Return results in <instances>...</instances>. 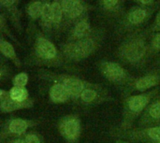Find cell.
Segmentation results:
<instances>
[{"label": "cell", "mask_w": 160, "mask_h": 143, "mask_svg": "<svg viewBox=\"0 0 160 143\" xmlns=\"http://www.w3.org/2000/svg\"><path fill=\"white\" fill-rule=\"evenodd\" d=\"M92 47V42L88 39H83L75 44H70L67 47L66 52L71 58H82L85 56Z\"/></svg>", "instance_id": "1"}, {"label": "cell", "mask_w": 160, "mask_h": 143, "mask_svg": "<svg viewBox=\"0 0 160 143\" xmlns=\"http://www.w3.org/2000/svg\"><path fill=\"white\" fill-rule=\"evenodd\" d=\"M37 52L39 56H41L42 58H46V59H52L56 54V50L53 44L44 38H40L38 41Z\"/></svg>", "instance_id": "2"}, {"label": "cell", "mask_w": 160, "mask_h": 143, "mask_svg": "<svg viewBox=\"0 0 160 143\" xmlns=\"http://www.w3.org/2000/svg\"><path fill=\"white\" fill-rule=\"evenodd\" d=\"M144 52V46L141 41H133L128 45L126 55L130 61H137L142 58Z\"/></svg>", "instance_id": "3"}, {"label": "cell", "mask_w": 160, "mask_h": 143, "mask_svg": "<svg viewBox=\"0 0 160 143\" xmlns=\"http://www.w3.org/2000/svg\"><path fill=\"white\" fill-rule=\"evenodd\" d=\"M104 74L112 81H120L124 76L122 67L115 63H106L103 67Z\"/></svg>", "instance_id": "4"}, {"label": "cell", "mask_w": 160, "mask_h": 143, "mask_svg": "<svg viewBox=\"0 0 160 143\" xmlns=\"http://www.w3.org/2000/svg\"><path fill=\"white\" fill-rule=\"evenodd\" d=\"M61 6L63 7L64 12L71 18L78 17L82 11V5L79 1H63L61 3Z\"/></svg>", "instance_id": "5"}, {"label": "cell", "mask_w": 160, "mask_h": 143, "mask_svg": "<svg viewBox=\"0 0 160 143\" xmlns=\"http://www.w3.org/2000/svg\"><path fill=\"white\" fill-rule=\"evenodd\" d=\"M68 91V95L70 96H78L81 93H82L83 89V84L81 81L76 80V79H68L64 81L63 84Z\"/></svg>", "instance_id": "6"}, {"label": "cell", "mask_w": 160, "mask_h": 143, "mask_svg": "<svg viewBox=\"0 0 160 143\" xmlns=\"http://www.w3.org/2000/svg\"><path fill=\"white\" fill-rule=\"evenodd\" d=\"M68 93L66 90L65 86L62 84H55L51 90V97L54 101H58V102L65 101L68 99Z\"/></svg>", "instance_id": "7"}, {"label": "cell", "mask_w": 160, "mask_h": 143, "mask_svg": "<svg viewBox=\"0 0 160 143\" xmlns=\"http://www.w3.org/2000/svg\"><path fill=\"white\" fill-rule=\"evenodd\" d=\"M147 104V98L143 96H133L129 99L128 106L132 111L139 112L141 111Z\"/></svg>", "instance_id": "8"}, {"label": "cell", "mask_w": 160, "mask_h": 143, "mask_svg": "<svg viewBox=\"0 0 160 143\" xmlns=\"http://www.w3.org/2000/svg\"><path fill=\"white\" fill-rule=\"evenodd\" d=\"M65 135L69 139H74L79 133V124L76 120H69L63 126Z\"/></svg>", "instance_id": "9"}, {"label": "cell", "mask_w": 160, "mask_h": 143, "mask_svg": "<svg viewBox=\"0 0 160 143\" xmlns=\"http://www.w3.org/2000/svg\"><path fill=\"white\" fill-rule=\"evenodd\" d=\"M158 81V79L155 76H148L145 77L143 79H141L140 81H138L136 86L138 89L140 90H145V89H149L152 86L156 85Z\"/></svg>", "instance_id": "10"}, {"label": "cell", "mask_w": 160, "mask_h": 143, "mask_svg": "<svg viewBox=\"0 0 160 143\" xmlns=\"http://www.w3.org/2000/svg\"><path fill=\"white\" fill-rule=\"evenodd\" d=\"M27 128V124L23 120H13L9 125V130L14 134H22Z\"/></svg>", "instance_id": "11"}, {"label": "cell", "mask_w": 160, "mask_h": 143, "mask_svg": "<svg viewBox=\"0 0 160 143\" xmlns=\"http://www.w3.org/2000/svg\"><path fill=\"white\" fill-rule=\"evenodd\" d=\"M10 98L15 102H22L27 97V93L22 87H13L10 91Z\"/></svg>", "instance_id": "12"}, {"label": "cell", "mask_w": 160, "mask_h": 143, "mask_svg": "<svg viewBox=\"0 0 160 143\" xmlns=\"http://www.w3.org/2000/svg\"><path fill=\"white\" fill-rule=\"evenodd\" d=\"M42 22L45 25H50L53 19H52V6L49 4L43 5V9H42V14H41Z\"/></svg>", "instance_id": "13"}, {"label": "cell", "mask_w": 160, "mask_h": 143, "mask_svg": "<svg viewBox=\"0 0 160 143\" xmlns=\"http://www.w3.org/2000/svg\"><path fill=\"white\" fill-rule=\"evenodd\" d=\"M90 32V26L86 22H79L75 29H74V35L77 37H85Z\"/></svg>", "instance_id": "14"}, {"label": "cell", "mask_w": 160, "mask_h": 143, "mask_svg": "<svg viewBox=\"0 0 160 143\" xmlns=\"http://www.w3.org/2000/svg\"><path fill=\"white\" fill-rule=\"evenodd\" d=\"M146 16V11L144 9H137L135 11H133L132 13H130L129 15V21L132 22V23H140L142 22L144 18Z\"/></svg>", "instance_id": "15"}, {"label": "cell", "mask_w": 160, "mask_h": 143, "mask_svg": "<svg viewBox=\"0 0 160 143\" xmlns=\"http://www.w3.org/2000/svg\"><path fill=\"white\" fill-rule=\"evenodd\" d=\"M52 19L54 22H59L62 19V14H63V7L61 4L58 2H54L52 5Z\"/></svg>", "instance_id": "16"}, {"label": "cell", "mask_w": 160, "mask_h": 143, "mask_svg": "<svg viewBox=\"0 0 160 143\" xmlns=\"http://www.w3.org/2000/svg\"><path fill=\"white\" fill-rule=\"evenodd\" d=\"M42 9H43V6H41V4L39 2H35V3L31 4L29 7V14L33 18H38V17L41 16Z\"/></svg>", "instance_id": "17"}, {"label": "cell", "mask_w": 160, "mask_h": 143, "mask_svg": "<svg viewBox=\"0 0 160 143\" xmlns=\"http://www.w3.org/2000/svg\"><path fill=\"white\" fill-rule=\"evenodd\" d=\"M0 47H1V52H2L7 57H9V58H14V57H15L14 49H13V47H12L9 43H8V42H6V41H2Z\"/></svg>", "instance_id": "18"}, {"label": "cell", "mask_w": 160, "mask_h": 143, "mask_svg": "<svg viewBox=\"0 0 160 143\" xmlns=\"http://www.w3.org/2000/svg\"><path fill=\"white\" fill-rule=\"evenodd\" d=\"M27 80H28V78L25 73H20L14 79V84L16 85V87H23L26 84Z\"/></svg>", "instance_id": "19"}, {"label": "cell", "mask_w": 160, "mask_h": 143, "mask_svg": "<svg viewBox=\"0 0 160 143\" xmlns=\"http://www.w3.org/2000/svg\"><path fill=\"white\" fill-rule=\"evenodd\" d=\"M96 96H97L96 92L93 91V90H90V89L84 90V91L82 93V95H81L82 99L83 101H85V102H90V101H92V100L96 97Z\"/></svg>", "instance_id": "20"}, {"label": "cell", "mask_w": 160, "mask_h": 143, "mask_svg": "<svg viewBox=\"0 0 160 143\" xmlns=\"http://www.w3.org/2000/svg\"><path fill=\"white\" fill-rule=\"evenodd\" d=\"M150 115L153 117V118H156V119H159L160 118V103H156L154 104L151 109H150Z\"/></svg>", "instance_id": "21"}, {"label": "cell", "mask_w": 160, "mask_h": 143, "mask_svg": "<svg viewBox=\"0 0 160 143\" xmlns=\"http://www.w3.org/2000/svg\"><path fill=\"white\" fill-rule=\"evenodd\" d=\"M149 136L157 141H160V127H154L151 128L148 132Z\"/></svg>", "instance_id": "22"}, {"label": "cell", "mask_w": 160, "mask_h": 143, "mask_svg": "<svg viewBox=\"0 0 160 143\" xmlns=\"http://www.w3.org/2000/svg\"><path fill=\"white\" fill-rule=\"evenodd\" d=\"M24 143H39L38 139L34 135H29L25 138Z\"/></svg>", "instance_id": "23"}, {"label": "cell", "mask_w": 160, "mask_h": 143, "mask_svg": "<svg viewBox=\"0 0 160 143\" xmlns=\"http://www.w3.org/2000/svg\"><path fill=\"white\" fill-rule=\"evenodd\" d=\"M153 45H154L155 48L160 49V34L155 37V38L153 40Z\"/></svg>", "instance_id": "24"}, {"label": "cell", "mask_w": 160, "mask_h": 143, "mask_svg": "<svg viewBox=\"0 0 160 143\" xmlns=\"http://www.w3.org/2000/svg\"><path fill=\"white\" fill-rule=\"evenodd\" d=\"M103 4H104L108 8H112V7H113L115 5H117L118 2H117V1H104Z\"/></svg>", "instance_id": "25"}, {"label": "cell", "mask_w": 160, "mask_h": 143, "mask_svg": "<svg viewBox=\"0 0 160 143\" xmlns=\"http://www.w3.org/2000/svg\"><path fill=\"white\" fill-rule=\"evenodd\" d=\"M156 24H157V28L160 29V11L157 17V21H156Z\"/></svg>", "instance_id": "26"}, {"label": "cell", "mask_w": 160, "mask_h": 143, "mask_svg": "<svg viewBox=\"0 0 160 143\" xmlns=\"http://www.w3.org/2000/svg\"><path fill=\"white\" fill-rule=\"evenodd\" d=\"M13 3H14L13 1H1V4L2 5H6V6H9V5H11Z\"/></svg>", "instance_id": "27"}, {"label": "cell", "mask_w": 160, "mask_h": 143, "mask_svg": "<svg viewBox=\"0 0 160 143\" xmlns=\"http://www.w3.org/2000/svg\"><path fill=\"white\" fill-rule=\"evenodd\" d=\"M15 143H24V142H21V141H16Z\"/></svg>", "instance_id": "28"}]
</instances>
